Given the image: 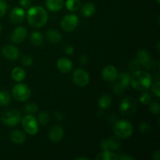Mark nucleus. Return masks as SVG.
I'll return each instance as SVG.
<instances>
[{"mask_svg":"<svg viewBox=\"0 0 160 160\" xmlns=\"http://www.w3.org/2000/svg\"><path fill=\"white\" fill-rule=\"evenodd\" d=\"M27 20L32 28H42L48 20V13L42 6H32L29 8L27 12Z\"/></svg>","mask_w":160,"mask_h":160,"instance_id":"1","label":"nucleus"},{"mask_svg":"<svg viewBox=\"0 0 160 160\" xmlns=\"http://www.w3.org/2000/svg\"><path fill=\"white\" fill-rule=\"evenodd\" d=\"M152 76L145 70H138L131 76V84L135 90L144 92L147 91L152 85Z\"/></svg>","mask_w":160,"mask_h":160,"instance_id":"2","label":"nucleus"},{"mask_svg":"<svg viewBox=\"0 0 160 160\" xmlns=\"http://www.w3.org/2000/svg\"><path fill=\"white\" fill-rule=\"evenodd\" d=\"M113 131L115 135L120 139H127L132 135L133 127L128 120H120L114 125Z\"/></svg>","mask_w":160,"mask_h":160,"instance_id":"3","label":"nucleus"},{"mask_svg":"<svg viewBox=\"0 0 160 160\" xmlns=\"http://www.w3.org/2000/svg\"><path fill=\"white\" fill-rule=\"evenodd\" d=\"M113 92L117 95H121L131 84V75L128 73H120L114 80Z\"/></svg>","mask_w":160,"mask_h":160,"instance_id":"4","label":"nucleus"},{"mask_svg":"<svg viewBox=\"0 0 160 160\" xmlns=\"http://www.w3.org/2000/svg\"><path fill=\"white\" fill-rule=\"evenodd\" d=\"M21 119V113L17 109H14L5 111L0 116V120L2 123L9 127L17 125L20 122Z\"/></svg>","mask_w":160,"mask_h":160,"instance_id":"5","label":"nucleus"},{"mask_svg":"<svg viewBox=\"0 0 160 160\" xmlns=\"http://www.w3.org/2000/svg\"><path fill=\"white\" fill-rule=\"evenodd\" d=\"M21 124L25 132L30 135H35L39 131V125L37 118L33 114H28L21 119Z\"/></svg>","mask_w":160,"mask_h":160,"instance_id":"6","label":"nucleus"},{"mask_svg":"<svg viewBox=\"0 0 160 160\" xmlns=\"http://www.w3.org/2000/svg\"><path fill=\"white\" fill-rule=\"evenodd\" d=\"M12 97L18 102H26L31 98V92L30 88L25 84H17L12 88Z\"/></svg>","mask_w":160,"mask_h":160,"instance_id":"7","label":"nucleus"},{"mask_svg":"<svg viewBox=\"0 0 160 160\" xmlns=\"http://www.w3.org/2000/svg\"><path fill=\"white\" fill-rule=\"evenodd\" d=\"M138 108L137 100L132 96H128L121 100L120 103V110L125 116H131L135 113Z\"/></svg>","mask_w":160,"mask_h":160,"instance_id":"8","label":"nucleus"},{"mask_svg":"<svg viewBox=\"0 0 160 160\" xmlns=\"http://www.w3.org/2000/svg\"><path fill=\"white\" fill-rule=\"evenodd\" d=\"M79 23V19L76 14L70 13L67 14L62 17L61 20V28L64 31L67 32H71L74 31Z\"/></svg>","mask_w":160,"mask_h":160,"instance_id":"9","label":"nucleus"},{"mask_svg":"<svg viewBox=\"0 0 160 160\" xmlns=\"http://www.w3.org/2000/svg\"><path fill=\"white\" fill-rule=\"evenodd\" d=\"M121 139L117 136H112L109 138L104 139L101 142L100 147L102 151H117L121 147Z\"/></svg>","mask_w":160,"mask_h":160,"instance_id":"10","label":"nucleus"},{"mask_svg":"<svg viewBox=\"0 0 160 160\" xmlns=\"http://www.w3.org/2000/svg\"><path fill=\"white\" fill-rule=\"evenodd\" d=\"M73 81L79 87H85L90 81V77L83 69H77L73 71Z\"/></svg>","mask_w":160,"mask_h":160,"instance_id":"11","label":"nucleus"},{"mask_svg":"<svg viewBox=\"0 0 160 160\" xmlns=\"http://www.w3.org/2000/svg\"><path fill=\"white\" fill-rule=\"evenodd\" d=\"M28 35V30L23 26L15 28L11 35V41L13 44H20L25 40Z\"/></svg>","mask_w":160,"mask_h":160,"instance_id":"12","label":"nucleus"},{"mask_svg":"<svg viewBox=\"0 0 160 160\" xmlns=\"http://www.w3.org/2000/svg\"><path fill=\"white\" fill-rule=\"evenodd\" d=\"M2 54L7 59L14 61L18 59L20 51L17 47L11 45H6L2 48Z\"/></svg>","mask_w":160,"mask_h":160,"instance_id":"13","label":"nucleus"},{"mask_svg":"<svg viewBox=\"0 0 160 160\" xmlns=\"http://www.w3.org/2000/svg\"><path fill=\"white\" fill-rule=\"evenodd\" d=\"M64 135V131L59 125H54L51 128L48 132V137L53 143H58L62 139Z\"/></svg>","mask_w":160,"mask_h":160,"instance_id":"14","label":"nucleus"},{"mask_svg":"<svg viewBox=\"0 0 160 160\" xmlns=\"http://www.w3.org/2000/svg\"><path fill=\"white\" fill-rule=\"evenodd\" d=\"M25 17V12L22 8L15 7L9 13V20L13 23H20Z\"/></svg>","mask_w":160,"mask_h":160,"instance_id":"15","label":"nucleus"},{"mask_svg":"<svg viewBox=\"0 0 160 160\" xmlns=\"http://www.w3.org/2000/svg\"><path fill=\"white\" fill-rule=\"evenodd\" d=\"M118 72L117 68L113 66H106L102 71V77L106 81H113L117 78Z\"/></svg>","mask_w":160,"mask_h":160,"instance_id":"16","label":"nucleus"},{"mask_svg":"<svg viewBox=\"0 0 160 160\" xmlns=\"http://www.w3.org/2000/svg\"><path fill=\"white\" fill-rule=\"evenodd\" d=\"M57 68L61 73H67L73 68V62L68 58H59L57 61Z\"/></svg>","mask_w":160,"mask_h":160,"instance_id":"17","label":"nucleus"},{"mask_svg":"<svg viewBox=\"0 0 160 160\" xmlns=\"http://www.w3.org/2000/svg\"><path fill=\"white\" fill-rule=\"evenodd\" d=\"M10 140L15 144H23L26 141V134L20 130H13L9 134Z\"/></svg>","mask_w":160,"mask_h":160,"instance_id":"18","label":"nucleus"},{"mask_svg":"<svg viewBox=\"0 0 160 160\" xmlns=\"http://www.w3.org/2000/svg\"><path fill=\"white\" fill-rule=\"evenodd\" d=\"M46 38L50 43L57 44L62 40V34L55 29H49L46 32Z\"/></svg>","mask_w":160,"mask_h":160,"instance_id":"19","label":"nucleus"},{"mask_svg":"<svg viewBox=\"0 0 160 160\" xmlns=\"http://www.w3.org/2000/svg\"><path fill=\"white\" fill-rule=\"evenodd\" d=\"M63 0H46L45 6L48 10L52 12H57L63 7Z\"/></svg>","mask_w":160,"mask_h":160,"instance_id":"20","label":"nucleus"},{"mask_svg":"<svg viewBox=\"0 0 160 160\" xmlns=\"http://www.w3.org/2000/svg\"><path fill=\"white\" fill-rule=\"evenodd\" d=\"M11 77H12V79L14 81L20 83L25 79L26 73H25V70L22 67H17L11 72Z\"/></svg>","mask_w":160,"mask_h":160,"instance_id":"21","label":"nucleus"},{"mask_svg":"<svg viewBox=\"0 0 160 160\" xmlns=\"http://www.w3.org/2000/svg\"><path fill=\"white\" fill-rule=\"evenodd\" d=\"M81 14L84 17H90L96 11V7L92 2H86L84 6L81 7Z\"/></svg>","mask_w":160,"mask_h":160,"instance_id":"22","label":"nucleus"},{"mask_svg":"<svg viewBox=\"0 0 160 160\" xmlns=\"http://www.w3.org/2000/svg\"><path fill=\"white\" fill-rule=\"evenodd\" d=\"M30 42L35 46H41L44 43V37L42 33L38 31H33L30 35Z\"/></svg>","mask_w":160,"mask_h":160,"instance_id":"23","label":"nucleus"},{"mask_svg":"<svg viewBox=\"0 0 160 160\" xmlns=\"http://www.w3.org/2000/svg\"><path fill=\"white\" fill-rule=\"evenodd\" d=\"M150 58H151V56H150L149 53L145 49L138 50V52H137V55H136V59L138 61L141 66H143Z\"/></svg>","mask_w":160,"mask_h":160,"instance_id":"24","label":"nucleus"},{"mask_svg":"<svg viewBox=\"0 0 160 160\" xmlns=\"http://www.w3.org/2000/svg\"><path fill=\"white\" fill-rule=\"evenodd\" d=\"M98 103L101 109H107L108 108L110 107L111 103H112V98L109 95H103L99 98Z\"/></svg>","mask_w":160,"mask_h":160,"instance_id":"25","label":"nucleus"},{"mask_svg":"<svg viewBox=\"0 0 160 160\" xmlns=\"http://www.w3.org/2000/svg\"><path fill=\"white\" fill-rule=\"evenodd\" d=\"M66 7L70 12H76L81 7V0H67Z\"/></svg>","mask_w":160,"mask_h":160,"instance_id":"26","label":"nucleus"},{"mask_svg":"<svg viewBox=\"0 0 160 160\" xmlns=\"http://www.w3.org/2000/svg\"><path fill=\"white\" fill-rule=\"evenodd\" d=\"M96 160H117V156L111 151H102L95 157Z\"/></svg>","mask_w":160,"mask_h":160,"instance_id":"27","label":"nucleus"},{"mask_svg":"<svg viewBox=\"0 0 160 160\" xmlns=\"http://www.w3.org/2000/svg\"><path fill=\"white\" fill-rule=\"evenodd\" d=\"M11 102L10 94L7 91H1L0 92V106H7Z\"/></svg>","mask_w":160,"mask_h":160,"instance_id":"28","label":"nucleus"},{"mask_svg":"<svg viewBox=\"0 0 160 160\" xmlns=\"http://www.w3.org/2000/svg\"><path fill=\"white\" fill-rule=\"evenodd\" d=\"M38 122L40 123L42 126H46L49 123L50 121V117L48 115V113L45 111H42L40 113L38 114Z\"/></svg>","mask_w":160,"mask_h":160,"instance_id":"29","label":"nucleus"},{"mask_svg":"<svg viewBox=\"0 0 160 160\" xmlns=\"http://www.w3.org/2000/svg\"><path fill=\"white\" fill-rule=\"evenodd\" d=\"M23 109H24V112H26L27 114H34L38 111V106L37 104H35V103L29 102L28 103V104L25 105Z\"/></svg>","mask_w":160,"mask_h":160,"instance_id":"30","label":"nucleus"},{"mask_svg":"<svg viewBox=\"0 0 160 160\" xmlns=\"http://www.w3.org/2000/svg\"><path fill=\"white\" fill-rule=\"evenodd\" d=\"M139 101H140V102L142 103V104L148 105L152 101V95H150L149 92L144 91L142 93V95H140Z\"/></svg>","mask_w":160,"mask_h":160,"instance_id":"31","label":"nucleus"},{"mask_svg":"<svg viewBox=\"0 0 160 160\" xmlns=\"http://www.w3.org/2000/svg\"><path fill=\"white\" fill-rule=\"evenodd\" d=\"M20 62L24 67H31L33 65V59L29 55H23L21 57Z\"/></svg>","mask_w":160,"mask_h":160,"instance_id":"32","label":"nucleus"},{"mask_svg":"<svg viewBox=\"0 0 160 160\" xmlns=\"http://www.w3.org/2000/svg\"><path fill=\"white\" fill-rule=\"evenodd\" d=\"M138 129L142 134H147L151 131V125L148 122H142L139 124Z\"/></svg>","mask_w":160,"mask_h":160,"instance_id":"33","label":"nucleus"},{"mask_svg":"<svg viewBox=\"0 0 160 160\" xmlns=\"http://www.w3.org/2000/svg\"><path fill=\"white\" fill-rule=\"evenodd\" d=\"M128 67H129V70H131V72L134 73V72L140 70L141 64L139 63L137 59H133V60H131V62H130Z\"/></svg>","mask_w":160,"mask_h":160,"instance_id":"34","label":"nucleus"},{"mask_svg":"<svg viewBox=\"0 0 160 160\" xmlns=\"http://www.w3.org/2000/svg\"><path fill=\"white\" fill-rule=\"evenodd\" d=\"M149 110L152 113L158 114L160 111V106L158 102H153L149 103Z\"/></svg>","mask_w":160,"mask_h":160,"instance_id":"35","label":"nucleus"},{"mask_svg":"<svg viewBox=\"0 0 160 160\" xmlns=\"http://www.w3.org/2000/svg\"><path fill=\"white\" fill-rule=\"evenodd\" d=\"M156 64H157V62H156V59H152V58H150L143 65V67H145L146 70H152V69L155 68L156 67Z\"/></svg>","mask_w":160,"mask_h":160,"instance_id":"36","label":"nucleus"},{"mask_svg":"<svg viewBox=\"0 0 160 160\" xmlns=\"http://www.w3.org/2000/svg\"><path fill=\"white\" fill-rule=\"evenodd\" d=\"M152 86V92L154 93V95H156V97L159 98L160 95V82L157 81V82L154 83Z\"/></svg>","mask_w":160,"mask_h":160,"instance_id":"37","label":"nucleus"},{"mask_svg":"<svg viewBox=\"0 0 160 160\" xmlns=\"http://www.w3.org/2000/svg\"><path fill=\"white\" fill-rule=\"evenodd\" d=\"M7 11V5L3 0H0V18L6 14Z\"/></svg>","mask_w":160,"mask_h":160,"instance_id":"38","label":"nucleus"},{"mask_svg":"<svg viewBox=\"0 0 160 160\" xmlns=\"http://www.w3.org/2000/svg\"><path fill=\"white\" fill-rule=\"evenodd\" d=\"M32 0H20V5L23 8L28 9L31 6Z\"/></svg>","mask_w":160,"mask_h":160,"instance_id":"39","label":"nucleus"},{"mask_svg":"<svg viewBox=\"0 0 160 160\" xmlns=\"http://www.w3.org/2000/svg\"><path fill=\"white\" fill-rule=\"evenodd\" d=\"M64 52H65L67 55H69V56H71V55H73V52H74V48H73V47L71 46V45H67V46L65 47Z\"/></svg>","mask_w":160,"mask_h":160,"instance_id":"40","label":"nucleus"},{"mask_svg":"<svg viewBox=\"0 0 160 160\" xmlns=\"http://www.w3.org/2000/svg\"><path fill=\"white\" fill-rule=\"evenodd\" d=\"M88 62V57L85 55H83V56H81L79 59V62L81 64V65H86Z\"/></svg>","mask_w":160,"mask_h":160,"instance_id":"41","label":"nucleus"},{"mask_svg":"<svg viewBox=\"0 0 160 160\" xmlns=\"http://www.w3.org/2000/svg\"><path fill=\"white\" fill-rule=\"evenodd\" d=\"M117 159H120V160H133L134 158L131 157V156H128V155L124 154V155H120V156H117Z\"/></svg>","mask_w":160,"mask_h":160,"instance_id":"42","label":"nucleus"},{"mask_svg":"<svg viewBox=\"0 0 160 160\" xmlns=\"http://www.w3.org/2000/svg\"><path fill=\"white\" fill-rule=\"evenodd\" d=\"M55 115H56V118L58 121H62V120H63V115H62L61 112H56V113H55Z\"/></svg>","mask_w":160,"mask_h":160,"instance_id":"43","label":"nucleus"},{"mask_svg":"<svg viewBox=\"0 0 160 160\" xmlns=\"http://www.w3.org/2000/svg\"><path fill=\"white\" fill-rule=\"evenodd\" d=\"M153 159H156V160H159L160 159V152L158 150V151L155 152L153 153Z\"/></svg>","mask_w":160,"mask_h":160,"instance_id":"44","label":"nucleus"},{"mask_svg":"<svg viewBox=\"0 0 160 160\" xmlns=\"http://www.w3.org/2000/svg\"><path fill=\"white\" fill-rule=\"evenodd\" d=\"M78 160H81V159H84V160H88V158H85V157H79L77 159Z\"/></svg>","mask_w":160,"mask_h":160,"instance_id":"45","label":"nucleus"},{"mask_svg":"<svg viewBox=\"0 0 160 160\" xmlns=\"http://www.w3.org/2000/svg\"><path fill=\"white\" fill-rule=\"evenodd\" d=\"M1 32H2V26L1 24H0V34H1Z\"/></svg>","mask_w":160,"mask_h":160,"instance_id":"46","label":"nucleus"},{"mask_svg":"<svg viewBox=\"0 0 160 160\" xmlns=\"http://www.w3.org/2000/svg\"><path fill=\"white\" fill-rule=\"evenodd\" d=\"M157 2L159 3V0H157Z\"/></svg>","mask_w":160,"mask_h":160,"instance_id":"47","label":"nucleus"}]
</instances>
